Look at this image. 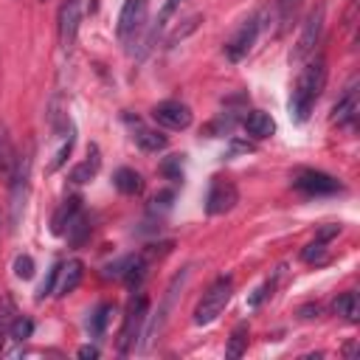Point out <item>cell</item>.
Segmentation results:
<instances>
[{
  "mask_svg": "<svg viewBox=\"0 0 360 360\" xmlns=\"http://www.w3.org/2000/svg\"><path fill=\"white\" fill-rule=\"evenodd\" d=\"M42 3H45V0H42Z\"/></svg>",
  "mask_w": 360,
  "mask_h": 360,
  "instance_id": "d6a6232c",
  "label": "cell"
},
{
  "mask_svg": "<svg viewBox=\"0 0 360 360\" xmlns=\"http://www.w3.org/2000/svg\"><path fill=\"white\" fill-rule=\"evenodd\" d=\"M17 152H14V143L8 138L6 129H0V177L8 183V177L14 174V166H17Z\"/></svg>",
  "mask_w": 360,
  "mask_h": 360,
  "instance_id": "e0dca14e",
  "label": "cell"
},
{
  "mask_svg": "<svg viewBox=\"0 0 360 360\" xmlns=\"http://www.w3.org/2000/svg\"><path fill=\"white\" fill-rule=\"evenodd\" d=\"M231 295H233V278H231V276H219V278L202 292V298H200V304H197V309H194V323H197V326H205V323L217 321V318L222 315V309L228 307Z\"/></svg>",
  "mask_w": 360,
  "mask_h": 360,
  "instance_id": "7a4b0ae2",
  "label": "cell"
},
{
  "mask_svg": "<svg viewBox=\"0 0 360 360\" xmlns=\"http://www.w3.org/2000/svg\"><path fill=\"white\" fill-rule=\"evenodd\" d=\"M28 177H31V158L20 155L17 158V166H14V174L8 177V208H11V231L20 225V217L25 211V200H28Z\"/></svg>",
  "mask_w": 360,
  "mask_h": 360,
  "instance_id": "277c9868",
  "label": "cell"
},
{
  "mask_svg": "<svg viewBox=\"0 0 360 360\" xmlns=\"http://www.w3.org/2000/svg\"><path fill=\"white\" fill-rule=\"evenodd\" d=\"M323 253H326V242L315 236V242H309V245L301 250V259H304V262H321Z\"/></svg>",
  "mask_w": 360,
  "mask_h": 360,
  "instance_id": "f1b7e54d",
  "label": "cell"
},
{
  "mask_svg": "<svg viewBox=\"0 0 360 360\" xmlns=\"http://www.w3.org/2000/svg\"><path fill=\"white\" fill-rule=\"evenodd\" d=\"M31 332H34V323H31L28 318H22V315L11 318V323H8V338H11V340L22 343V340H28V338H31Z\"/></svg>",
  "mask_w": 360,
  "mask_h": 360,
  "instance_id": "4316f807",
  "label": "cell"
},
{
  "mask_svg": "<svg viewBox=\"0 0 360 360\" xmlns=\"http://www.w3.org/2000/svg\"><path fill=\"white\" fill-rule=\"evenodd\" d=\"M112 186L121 191V194H138L141 188H143V180H141V174L135 172V169H118L115 174H112Z\"/></svg>",
  "mask_w": 360,
  "mask_h": 360,
  "instance_id": "ac0fdd59",
  "label": "cell"
},
{
  "mask_svg": "<svg viewBox=\"0 0 360 360\" xmlns=\"http://www.w3.org/2000/svg\"><path fill=\"white\" fill-rule=\"evenodd\" d=\"M152 118H155V124H160L166 129H186V127H191V110H188V104L174 101V98L155 104L152 107Z\"/></svg>",
  "mask_w": 360,
  "mask_h": 360,
  "instance_id": "9c48e42d",
  "label": "cell"
},
{
  "mask_svg": "<svg viewBox=\"0 0 360 360\" xmlns=\"http://www.w3.org/2000/svg\"><path fill=\"white\" fill-rule=\"evenodd\" d=\"M270 292H273V281H264V284H262V287H259V290L250 295V301H248V304H250V307H259V304H262V301H264Z\"/></svg>",
  "mask_w": 360,
  "mask_h": 360,
  "instance_id": "4dcf8cb0",
  "label": "cell"
},
{
  "mask_svg": "<svg viewBox=\"0 0 360 360\" xmlns=\"http://www.w3.org/2000/svg\"><path fill=\"white\" fill-rule=\"evenodd\" d=\"M186 278H188V270H183L180 276H174V281L169 284L166 298H163L160 309L155 312V318H152V323H149V332H146V338H149V340H155V338L163 332V326H166V321H169V312H172V304H174V298H177V290L183 287V281H186Z\"/></svg>",
  "mask_w": 360,
  "mask_h": 360,
  "instance_id": "4fadbf2b",
  "label": "cell"
},
{
  "mask_svg": "<svg viewBox=\"0 0 360 360\" xmlns=\"http://www.w3.org/2000/svg\"><path fill=\"white\" fill-rule=\"evenodd\" d=\"M70 149H73V127L62 132V143H59V149L53 152V158H51V166H48V172H56V169H59V166H62V163L68 160Z\"/></svg>",
  "mask_w": 360,
  "mask_h": 360,
  "instance_id": "484cf974",
  "label": "cell"
},
{
  "mask_svg": "<svg viewBox=\"0 0 360 360\" xmlns=\"http://www.w3.org/2000/svg\"><path fill=\"white\" fill-rule=\"evenodd\" d=\"M79 20H82V0H62V6H59V45L65 53H70L73 42H76Z\"/></svg>",
  "mask_w": 360,
  "mask_h": 360,
  "instance_id": "8fae6325",
  "label": "cell"
},
{
  "mask_svg": "<svg viewBox=\"0 0 360 360\" xmlns=\"http://www.w3.org/2000/svg\"><path fill=\"white\" fill-rule=\"evenodd\" d=\"M146 309H149V301L146 295H132L129 304H127V312H124V323H121V332H118V352L121 354H129L141 338V329L146 323Z\"/></svg>",
  "mask_w": 360,
  "mask_h": 360,
  "instance_id": "3957f363",
  "label": "cell"
},
{
  "mask_svg": "<svg viewBox=\"0 0 360 360\" xmlns=\"http://www.w3.org/2000/svg\"><path fill=\"white\" fill-rule=\"evenodd\" d=\"M98 163H101L98 149H96V146H90L87 160H82V163L70 172V180H73V183H87V180H93V177H96V172H98Z\"/></svg>",
  "mask_w": 360,
  "mask_h": 360,
  "instance_id": "d6986e66",
  "label": "cell"
},
{
  "mask_svg": "<svg viewBox=\"0 0 360 360\" xmlns=\"http://www.w3.org/2000/svg\"><path fill=\"white\" fill-rule=\"evenodd\" d=\"M14 276H17V278H31V276H34V259H31L28 253H20V256L14 259Z\"/></svg>",
  "mask_w": 360,
  "mask_h": 360,
  "instance_id": "f546056e",
  "label": "cell"
},
{
  "mask_svg": "<svg viewBox=\"0 0 360 360\" xmlns=\"http://www.w3.org/2000/svg\"><path fill=\"white\" fill-rule=\"evenodd\" d=\"M112 315H115V307H112V304H98V307L93 309L90 321H87V326H90V335H93V338H101Z\"/></svg>",
  "mask_w": 360,
  "mask_h": 360,
  "instance_id": "7402d4cb",
  "label": "cell"
},
{
  "mask_svg": "<svg viewBox=\"0 0 360 360\" xmlns=\"http://www.w3.org/2000/svg\"><path fill=\"white\" fill-rule=\"evenodd\" d=\"M146 8H149L146 0H124L121 14H118V28H115L121 42H129L141 34V28L146 22Z\"/></svg>",
  "mask_w": 360,
  "mask_h": 360,
  "instance_id": "52a82bcc",
  "label": "cell"
},
{
  "mask_svg": "<svg viewBox=\"0 0 360 360\" xmlns=\"http://www.w3.org/2000/svg\"><path fill=\"white\" fill-rule=\"evenodd\" d=\"M183 3H186V0H166V3H163V8H160V14H158L155 28H152V31H149V37H146V42H149V45H152V42H155V37L169 25V20L174 17V11H177ZM149 45H146V48H149Z\"/></svg>",
  "mask_w": 360,
  "mask_h": 360,
  "instance_id": "cb8c5ba5",
  "label": "cell"
},
{
  "mask_svg": "<svg viewBox=\"0 0 360 360\" xmlns=\"http://www.w3.org/2000/svg\"><path fill=\"white\" fill-rule=\"evenodd\" d=\"M248 349V326L239 323L233 332H231V340H228V349H225V357H242Z\"/></svg>",
  "mask_w": 360,
  "mask_h": 360,
  "instance_id": "d4e9b609",
  "label": "cell"
},
{
  "mask_svg": "<svg viewBox=\"0 0 360 360\" xmlns=\"http://www.w3.org/2000/svg\"><path fill=\"white\" fill-rule=\"evenodd\" d=\"M357 112H360V98H357V84L352 82L346 90H343V96L338 98V104L332 107V121L338 124V127H354V121H357Z\"/></svg>",
  "mask_w": 360,
  "mask_h": 360,
  "instance_id": "7c38bea8",
  "label": "cell"
},
{
  "mask_svg": "<svg viewBox=\"0 0 360 360\" xmlns=\"http://www.w3.org/2000/svg\"><path fill=\"white\" fill-rule=\"evenodd\" d=\"M326 84V59L318 53V56H309L304 70L298 73V82L292 87V96H290V115L295 121H307L312 107L318 104L321 98V90Z\"/></svg>",
  "mask_w": 360,
  "mask_h": 360,
  "instance_id": "6da1fadb",
  "label": "cell"
},
{
  "mask_svg": "<svg viewBox=\"0 0 360 360\" xmlns=\"http://www.w3.org/2000/svg\"><path fill=\"white\" fill-rule=\"evenodd\" d=\"M298 3H301V0H276V20H278V28H281V31L292 22V17H295V11H298Z\"/></svg>",
  "mask_w": 360,
  "mask_h": 360,
  "instance_id": "83f0119b",
  "label": "cell"
},
{
  "mask_svg": "<svg viewBox=\"0 0 360 360\" xmlns=\"http://www.w3.org/2000/svg\"><path fill=\"white\" fill-rule=\"evenodd\" d=\"M335 312L338 315H343L346 321H357V315H360V304H357V292H343V295H338L335 298Z\"/></svg>",
  "mask_w": 360,
  "mask_h": 360,
  "instance_id": "603a6c76",
  "label": "cell"
},
{
  "mask_svg": "<svg viewBox=\"0 0 360 360\" xmlns=\"http://www.w3.org/2000/svg\"><path fill=\"white\" fill-rule=\"evenodd\" d=\"M292 186L309 197H323V194H335L340 191V183L332 177V174H323V172H315V169H301L292 180Z\"/></svg>",
  "mask_w": 360,
  "mask_h": 360,
  "instance_id": "30bf717a",
  "label": "cell"
},
{
  "mask_svg": "<svg viewBox=\"0 0 360 360\" xmlns=\"http://www.w3.org/2000/svg\"><path fill=\"white\" fill-rule=\"evenodd\" d=\"M129 121V118H127ZM132 124V121H129ZM132 141L143 149V152H160V149H166V135L163 132H158V129H152V127H146V124H141V121H135L132 124Z\"/></svg>",
  "mask_w": 360,
  "mask_h": 360,
  "instance_id": "5bb4252c",
  "label": "cell"
},
{
  "mask_svg": "<svg viewBox=\"0 0 360 360\" xmlns=\"http://www.w3.org/2000/svg\"><path fill=\"white\" fill-rule=\"evenodd\" d=\"M79 357H98V349L96 346H82L79 349Z\"/></svg>",
  "mask_w": 360,
  "mask_h": 360,
  "instance_id": "1f68e13d",
  "label": "cell"
},
{
  "mask_svg": "<svg viewBox=\"0 0 360 360\" xmlns=\"http://www.w3.org/2000/svg\"><path fill=\"white\" fill-rule=\"evenodd\" d=\"M82 211V205H79V197H70V200H65L62 205H59V211L53 214V233H65V228H68V222L76 217Z\"/></svg>",
  "mask_w": 360,
  "mask_h": 360,
  "instance_id": "44dd1931",
  "label": "cell"
},
{
  "mask_svg": "<svg viewBox=\"0 0 360 360\" xmlns=\"http://www.w3.org/2000/svg\"><path fill=\"white\" fill-rule=\"evenodd\" d=\"M65 236H68V242L73 245V248H79V245H84V239L90 236V219L79 211L70 222H68V228H65Z\"/></svg>",
  "mask_w": 360,
  "mask_h": 360,
  "instance_id": "ffe728a7",
  "label": "cell"
},
{
  "mask_svg": "<svg viewBox=\"0 0 360 360\" xmlns=\"http://www.w3.org/2000/svg\"><path fill=\"white\" fill-rule=\"evenodd\" d=\"M79 281H82V262L70 259V262L59 264V273H56V292L59 295L73 292L79 287Z\"/></svg>",
  "mask_w": 360,
  "mask_h": 360,
  "instance_id": "9a60e30c",
  "label": "cell"
},
{
  "mask_svg": "<svg viewBox=\"0 0 360 360\" xmlns=\"http://www.w3.org/2000/svg\"><path fill=\"white\" fill-rule=\"evenodd\" d=\"M242 124H245L248 135H253V138H270L276 132V121L267 112H262V110H250Z\"/></svg>",
  "mask_w": 360,
  "mask_h": 360,
  "instance_id": "2e32d148",
  "label": "cell"
},
{
  "mask_svg": "<svg viewBox=\"0 0 360 360\" xmlns=\"http://www.w3.org/2000/svg\"><path fill=\"white\" fill-rule=\"evenodd\" d=\"M259 31H262V17H259V14H250V17L231 34V39L225 42V56H228L231 62L245 59V56L250 53V48L256 45Z\"/></svg>",
  "mask_w": 360,
  "mask_h": 360,
  "instance_id": "8992f818",
  "label": "cell"
},
{
  "mask_svg": "<svg viewBox=\"0 0 360 360\" xmlns=\"http://www.w3.org/2000/svg\"><path fill=\"white\" fill-rule=\"evenodd\" d=\"M236 200H239L236 186H233L231 180L214 177V180H211V186H208V194H205V211H208L211 217L225 214V211H231V208L236 205Z\"/></svg>",
  "mask_w": 360,
  "mask_h": 360,
  "instance_id": "ba28073f",
  "label": "cell"
},
{
  "mask_svg": "<svg viewBox=\"0 0 360 360\" xmlns=\"http://www.w3.org/2000/svg\"><path fill=\"white\" fill-rule=\"evenodd\" d=\"M323 14H326V6L323 3H318L307 14L304 28H301V37H298L295 51H292V62H307L315 53V45L321 42V31H323Z\"/></svg>",
  "mask_w": 360,
  "mask_h": 360,
  "instance_id": "5b68a950",
  "label": "cell"
}]
</instances>
